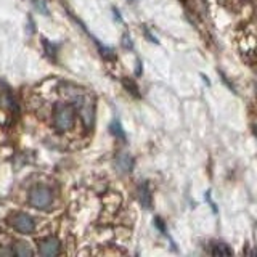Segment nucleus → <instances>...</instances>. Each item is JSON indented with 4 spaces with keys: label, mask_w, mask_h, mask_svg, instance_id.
<instances>
[{
    "label": "nucleus",
    "mask_w": 257,
    "mask_h": 257,
    "mask_svg": "<svg viewBox=\"0 0 257 257\" xmlns=\"http://www.w3.org/2000/svg\"><path fill=\"white\" fill-rule=\"evenodd\" d=\"M76 120V108L69 103H56L53 108V125L58 132L72 128Z\"/></svg>",
    "instance_id": "1"
},
{
    "label": "nucleus",
    "mask_w": 257,
    "mask_h": 257,
    "mask_svg": "<svg viewBox=\"0 0 257 257\" xmlns=\"http://www.w3.org/2000/svg\"><path fill=\"white\" fill-rule=\"evenodd\" d=\"M29 204L40 211H47L53 204V191L45 185H36L29 191Z\"/></svg>",
    "instance_id": "2"
},
{
    "label": "nucleus",
    "mask_w": 257,
    "mask_h": 257,
    "mask_svg": "<svg viewBox=\"0 0 257 257\" xmlns=\"http://www.w3.org/2000/svg\"><path fill=\"white\" fill-rule=\"evenodd\" d=\"M10 223H12V227L21 233V235H29V233L34 231L36 228V222L34 219L26 214V212H16L12 215V219H10Z\"/></svg>",
    "instance_id": "3"
},
{
    "label": "nucleus",
    "mask_w": 257,
    "mask_h": 257,
    "mask_svg": "<svg viewBox=\"0 0 257 257\" xmlns=\"http://www.w3.org/2000/svg\"><path fill=\"white\" fill-rule=\"evenodd\" d=\"M60 241L58 238L55 236H48L45 239H42L39 243V254L40 255H45V257H53V255H58L60 254Z\"/></svg>",
    "instance_id": "4"
},
{
    "label": "nucleus",
    "mask_w": 257,
    "mask_h": 257,
    "mask_svg": "<svg viewBox=\"0 0 257 257\" xmlns=\"http://www.w3.org/2000/svg\"><path fill=\"white\" fill-rule=\"evenodd\" d=\"M116 166L119 171L122 172H131L132 171V166H134V161L132 158L127 155V153H120V155L116 158Z\"/></svg>",
    "instance_id": "5"
},
{
    "label": "nucleus",
    "mask_w": 257,
    "mask_h": 257,
    "mask_svg": "<svg viewBox=\"0 0 257 257\" xmlns=\"http://www.w3.org/2000/svg\"><path fill=\"white\" fill-rule=\"evenodd\" d=\"M13 254L21 255V257H24V255H32V249H31L29 243H26V241H20V243H16Z\"/></svg>",
    "instance_id": "6"
},
{
    "label": "nucleus",
    "mask_w": 257,
    "mask_h": 257,
    "mask_svg": "<svg viewBox=\"0 0 257 257\" xmlns=\"http://www.w3.org/2000/svg\"><path fill=\"white\" fill-rule=\"evenodd\" d=\"M139 198H140V203L145 207H151V195H150V190L147 185H142L139 188Z\"/></svg>",
    "instance_id": "7"
},
{
    "label": "nucleus",
    "mask_w": 257,
    "mask_h": 257,
    "mask_svg": "<svg viewBox=\"0 0 257 257\" xmlns=\"http://www.w3.org/2000/svg\"><path fill=\"white\" fill-rule=\"evenodd\" d=\"M211 252L214 254V255H230L231 254V251L230 249L225 246V244H215L212 249H211Z\"/></svg>",
    "instance_id": "8"
},
{
    "label": "nucleus",
    "mask_w": 257,
    "mask_h": 257,
    "mask_svg": "<svg viewBox=\"0 0 257 257\" xmlns=\"http://www.w3.org/2000/svg\"><path fill=\"white\" fill-rule=\"evenodd\" d=\"M109 128H111V134H114L116 137L124 139V132H122V128H120V124L117 122V120H114V122L109 125Z\"/></svg>",
    "instance_id": "9"
},
{
    "label": "nucleus",
    "mask_w": 257,
    "mask_h": 257,
    "mask_svg": "<svg viewBox=\"0 0 257 257\" xmlns=\"http://www.w3.org/2000/svg\"><path fill=\"white\" fill-rule=\"evenodd\" d=\"M124 84L127 85V88H128V92H131V93H134V95H137V96H139V92H137V85L132 82V84H128L127 82V80H124Z\"/></svg>",
    "instance_id": "10"
}]
</instances>
